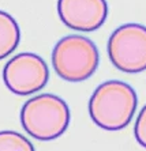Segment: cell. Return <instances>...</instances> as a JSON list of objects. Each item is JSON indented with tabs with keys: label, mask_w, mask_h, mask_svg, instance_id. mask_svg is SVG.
<instances>
[{
	"label": "cell",
	"mask_w": 146,
	"mask_h": 151,
	"mask_svg": "<svg viewBox=\"0 0 146 151\" xmlns=\"http://www.w3.org/2000/svg\"><path fill=\"white\" fill-rule=\"evenodd\" d=\"M21 29L14 18L6 11H0V60L10 56L19 45Z\"/></svg>",
	"instance_id": "obj_7"
},
{
	"label": "cell",
	"mask_w": 146,
	"mask_h": 151,
	"mask_svg": "<svg viewBox=\"0 0 146 151\" xmlns=\"http://www.w3.org/2000/svg\"><path fill=\"white\" fill-rule=\"evenodd\" d=\"M21 123L23 129L37 140H53L68 128L70 109L60 97L40 94L23 104Z\"/></svg>",
	"instance_id": "obj_2"
},
{
	"label": "cell",
	"mask_w": 146,
	"mask_h": 151,
	"mask_svg": "<svg viewBox=\"0 0 146 151\" xmlns=\"http://www.w3.org/2000/svg\"><path fill=\"white\" fill-rule=\"evenodd\" d=\"M135 90L126 82L108 81L94 90L89 101L93 123L107 131H120L131 123L137 110Z\"/></svg>",
	"instance_id": "obj_1"
},
{
	"label": "cell",
	"mask_w": 146,
	"mask_h": 151,
	"mask_svg": "<svg viewBox=\"0 0 146 151\" xmlns=\"http://www.w3.org/2000/svg\"><path fill=\"white\" fill-rule=\"evenodd\" d=\"M108 56L115 67L127 74L146 70V26L126 23L119 26L108 40Z\"/></svg>",
	"instance_id": "obj_4"
},
{
	"label": "cell",
	"mask_w": 146,
	"mask_h": 151,
	"mask_svg": "<svg viewBox=\"0 0 146 151\" xmlns=\"http://www.w3.org/2000/svg\"><path fill=\"white\" fill-rule=\"evenodd\" d=\"M49 70L43 57L34 53H19L11 57L3 68L4 84L17 95H30L45 87Z\"/></svg>",
	"instance_id": "obj_5"
},
{
	"label": "cell",
	"mask_w": 146,
	"mask_h": 151,
	"mask_svg": "<svg viewBox=\"0 0 146 151\" xmlns=\"http://www.w3.org/2000/svg\"><path fill=\"white\" fill-rule=\"evenodd\" d=\"M57 14L67 27L77 32H94L107 21V0H57Z\"/></svg>",
	"instance_id": "obj_6"
},
{
	"label": "cell",
	"mask_w": 146,
	"mask_h": 151,
	"mask_svg": "<svg viewBox=\"0 0 146 151\" xmlns=\"http://www.w3.org/2000/svg\"><path fill=\"white\" fill-rule=\"evenodd\" d=\"M134 135H135L137 142L142 147L146 148V105L141 109L138 117H137L135 127H134Z\"/></svg>",
	"instance_id": "obj_9"
},
{
	"label": "cell",
	"mask_w": 146,
	"mask_h": 151,
	"mask_svg": "<svg viewBox=\"0 0 146 151\" xmlns=\"http://www.w3.org/2000/svg\"><path fill=\"white\" fill-rule=\"evenodd\" d=\"M0 151H34L32 142L15 131H0Z\"/></svg>",
	"instance_id": "obj_8"
},
{
	"label": "cell",
	"mask_w": 146,
	"mask_h": 151,
	"mask_svg": "<svg viewBox=\"0 0 146 151\" xmlns=\"http://www.w3.org/2000/svg\"><path fill=\"white\" fill-rule=\"evenodd\" d=\"M96 44L85 35H66L57 42L52 52V65L61 79L82 82L89 79L98 67Z\"/></svg>",
	"instance_id": "obj_3"
}]
</instances>
